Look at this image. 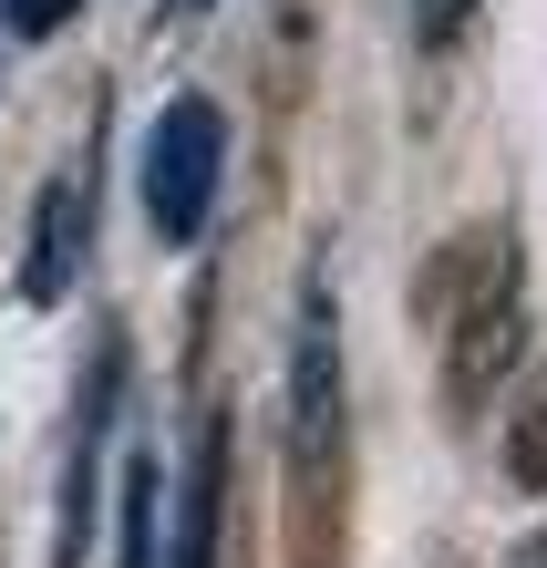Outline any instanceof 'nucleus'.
I'll list each match as a JSON object with an SVG mask.
<instances>
[{
	"label": "nucleus",
	"instance_id": "obj_6",
	"mask_svg": "<svg viewBox=\"0 0 547 568\" xmlns=\"http://www.w3.org/2000/svg\"><path fill=\"white\" fill-rule=\"evenodd\" d=\"M155 517H165V465H155V445H124V465H114V568H165Z\"/></svg>",
	"mask_w": 547,
	"mask_h": 568
},
{
	"label": "nucleus",
	"instance_id": "obj_4",
	"mask_svg": "<svg viewBox=\"0 0 547 568\" xmlns=\"http://www.w3.org/2000/svg\"><path fill=\"white\" fill-rule=\"evenodd\" d=\"M83 239H93V176L73 165V176L42 186V207H31V248H21V300L31 311H62V300H73Z\"/></svg>",
	"mask_w": 547,
	"mask_h": 568
},
{
	"label": "nucleus",
	"instance_id": "obj_3",
	"mask_svg": "<svg viewBox=\"0 0 547 568\" xmlns=\"http://www.w3.org/2000/svg\"><path fill=\"white\" fill-rule=\"evenodd\" d=\"M455 270H465V311H455V404H486V393L527 362V270H517V248L506 239H475V258L455 248Z\"/></svg>",
	"mask_w": 547,
	"mask_h": 568
},
{
	"label": "nucleus",
	"instance_id": "obj_2",
	"mask_svg": "<svg viewBox=\"0 0 547 568\" xmlns=\"http://www.w3.org/2000/svg\"><path fill=\"white\" fill-rule=\"evenodd\" d=\"M341 434H352V393H341V300H331V270H311L290 311V465L300 486L331 496L341 476Z\"/></svg>",
	"mask_w": 547,
	"mask_h": 568
},
{
	"label": "nucleus",
	"instance_id": "obj_5",
	"mask_svg": "<svg viewBox=\"0 0 547 568\" xmlns=\"http://www.w3.org/2000/svg\"><path fill=\"white\" fill-rule=\"evenodd\" d=\"M176 558L165 568H217V517H227V424L207 414V434H196V455H186V486H176Z\"/></svg>",
	"mask_w": 547,
	"mask_h": 568
},
{
	"label": "nucleus",
	"instance_id": "obj_8",
	"mask_svg": "<svg viewBox=\"0 0 547 568\" xmlns=\"http://www.w3.org/2000/svg\"><path fill=\"white\" fill-rule=\"evenodd\" d=\"M0 11H11V31H62L83 0H0Z\"/></svg>",
	"mask_w": 547,
	"mask_h": 568
},
{
	"label": "nucleus",
	"instance_id": "obj_1",
	"mask_svg": "<svg viewBox=\"0 0 547 568\" xmlns=\"http://www.w3.org/2000/svg\"><path fill=\"white\" fill-rule=\"evenodd\" d=\"M217 176H227V114L207 93H176L145 124V155H134V186H145V227L165 248H196L217 217Z\"/></svg>",
	"mask_w": 547,
	"mask_h": 568
},
{
	"label": "nucleus",
	"instance_id": "obj_7",
	"mask_svg": "<svg viewBox=\"0 0 547 568\" xmlns=\"http://www.w3.org/2000/svg\"><path fill=\"white\" fill-rule=\"evenodd\" d=\"M465 21H475V0H414V42H424V52H444Z\"/></svg>",
	"mask_w": 547,
	"mask_h": 568
},
{
	"label": "nucleus",
	"instance_id": "obj_10",
	"mask_svg": "<svg viewBox=\"0 0 547 568\" xmlns=\"http://www.w3.org/2000/svg\"><path fill=\"white\" fill-rule=\"evenodd\" d=\"M0 31H11V11H0Z\"/></svg>",
	"mask_w": 547,
	"mask_h": 568
},
{
	"label": "nucleus",
	"instance_id": "obj_9",
	"mask_svg": "<svg viewBox=\"0 0 547 568\" xmlns=\"http://www.w3.org/2000/svg\"><path fill=\"white\" fill-rule=\"evenodd\" d=\"M165 11H207V0H165Z\"/></svg>",
	"mask_w": 547,
	"mask_h": 568
}]
</instances>
